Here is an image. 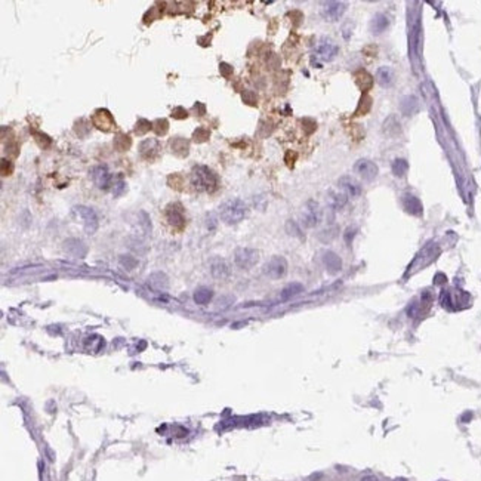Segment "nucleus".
Segmentation results:
<instances>
[{
  "instance_id": "nucleus-32",
  "label": "nucleus",
  "mask_w": 481,
  "mask_h": 481,
  "mask_svg": "<svg viewBox=\"0 0 481 481\" xmlns=\"http://www.w3.org/2000/svg\"><path fill=\"white\" fill-rule=\"evenodd\" d=\"M153 129H154V132L161 136V135H166L168 134V131H169V121L166 120V119H157V120L153 123Z\"/></svg>"
},
{
  "instance_id": "nucleus-16",
  "label": "nucleus",
  "mask_w": 481,
  "mask_h": 481,
  "mask_svg": "<svg viewBox=\"0 0 481 481\" xmlns=\"http://www.w3.org/2000/svg\"><path fill=\"white\" fill-rule=\"evenodd\" d=\"M403 206H404V209H406V212L410 215H414V216H421L422 212H424V207H422V203L421 200L413 196V194H404L403 196Z\"/></svg>"
},
{
  "instance_id": "nucleus-9",
  "label": "nucleus",
  "mask_w": 481,
  "mask_h": 481,
  "mask_svg": "<svg viewBox=\"0 0 481 481\" xmlns=\"http://www.w3.org/2000/svg\"><path fill=\"white\" fill-rule=\"evenodd\" d=\"M347 11V5L342 2H324L321 8V14L327 21H338Z\"/></svg>"
},
{
  "instance_id": "nucleus-39",
  "label": "nucleus",
  "mask_w": 481,
  "mask_h": 481,
  "mask_svg": "<svg viewBox=\"0 0 481 481\" xmlns=\"http://www.w3.org/2000/svg\"><path fill=\"white\" fill-rule=\"evenodd\" d=\"M219 71H221V74H222L224 77H229L234 70H233V67H231L229 64H227V62H221V64H219Z\"/></svg>"
},
{
  "instance_id": "nucleus-4",
  "label": "nucleus",
  "mask_w": 481,
  "mask_h": 481,
  "mask_svg": "<svg viewBox=\"0 0 481 481\" xmlns=\"http://www.w3.org/2000/svg\"><path fill=\"white\" fill-rule=\"evenodd\" d=\"M262 271L271 280H280L287 274V261L283 256H273L265 262Z\"/></svg>"
},
{
  "instance_id": "nucleus-31",
  "label": "nucleus",
  "mask_w": 481,
  "mask_h": 481,
  "mask_svg": "<svg viewBox=\"0 0 481 481\" xmlns=\"http://www.w3.org/2000/svg\"><path fill=\"white\" fill-rule=\"evenodd\" d=\"M150 129H153V123L145 120V119H139L136 121V126H135V134L142 136V135L147 134Z\"/></svg>"
},
{
  "instance_id": "nucleus-20",
  "label": "nucleus",
  "mask_w": 481,
  "mask_h": 481,
  "mask_svg": "<svg viewBox=\"0 0 481 481\" xmlns=\"http://www.w3.org/2000/svg\"><path fill=\"white\" fill-rule=\"evenodd\" d=\"M376 80L384 88L391 86L394 83V70L391 67H388V66L379 67L378 71H376Z\"/></svg>"
},
{
  "instance_id": "nucleus-7",
  "label": "nucleus",
  "mask_w": 481,
  "mask_h": 481,
  "mask_svg": "<svg viewBox=\"0 0 481 481\" xmlns=\"http://www.w3.org/2000/svg\"><path fill=\"white\" fill-rule=\"evenodd\" d=\"M166 219H168L169 225L172 228H175V229H178V231L184 229L185 224H187L185 215H184V211H182V206L178 204V203H171V204H168V207H166Z\"/></svg>"
},
{
  "instance_id": "nucleus-27",
  "label": "nucleus",
  "mask_w": 481,
  "mask_h": 481,
  "mask_svg": "<svg viewBox=\"0 0 481 481\" xmlns=\"http://www.w3.org/2000/svg\"><path fill=\"white\" fill-rule=\"evenodd\" d=\"M400 108L406 116H412L414 111L417 110V99L414 96H406L401 101Z\"/></svg>"
},
{
  "instance_id": "nucleus-42",
  "label": "nucleus",
  "mask_w": 481,
  "mask_h": 481,
  "mask_svg": "<svg viewBox=\"0 0 481 481\" xmlns=\"http://www.w3.org/2000/svg\"><path fill=\"white\" fill-rule=\"evenodd\" d=\"M209 216H211V221L207 219V228H209V229H214V228L216 227V221H215L214 215H209Z\"/></svg>"
},
{
  "instance_id": "nucleus-8",
  "label": "nucleus",
  "mask_w": 481,
  "mask_h": 481,
  "mask_svg": "<svg viewBox=\"0 0 481 481\" xmlns=\"http://www.w3.org/2000/svg\"><path fill=\"white\" fill-rule=\"evenodd\" d=\"M92 124L102 132H111L116 126V121L107 108H98L92 116Z\"/></svg>"
},
{
  "instance_id": "nucleus-41",
  "label": "nucleus",
  "mask_w": 481,
  "mask_h": 481,
  "mask_svg": "<svg viewBox=\"0 0 481 481\" xmlns=\"http://www.w3.org/2000/svg\"><path fill=\"white\" fill-rule=\"evenodd\" d=\"M11 172H12V164H11V161L3 159V160H2V175H11Z\"/></svg>"
},
{
  "instance_id": "nucleus-22",
  "label": "nucleus",
  "mask_w": 481,
  "mask_h": 481,
  "mask_svg": "<svg viewBox=\"0 0 481 481\" xmlns=\"http://www.w3.org/2000/svg\"><path fill=\"white\" fill-rule=\"evenodd\" d=\"M148 284L156 290H166L169 287V280H168L166 274L159 271V273H153L148 277Z\"/></svg>"
},
{
  "instance_id": "nucleus-13",
  "label": "nucleus",
  "mask_w": 481,
  "mask_h": 481,
  "mask_svg": "<svg viewBox=\"0 0 481 481\" xmlns=\"http://www.w3.org/2000/svg\"><path fill=\"white\" fill-rule=\"evenodd\" d=\"M209 269H211V274L212 277L216 280H225L229 277V265L227 264L225 259L222 258H214L211 262H209Z\"/></svg>"
},
{
  "instance_id": "nucleus-12",
  "label": "nucleus",
  "mask_w": 481,
  "mask_h": 481,
  "mask_svg": "<svg viewBox=\"0 0 481 481\" xmlns=\"http://www.w3.org/2000/svg\"><path fill=\"white\" fill-rule=\"evenodd\" d=\"M338 46L334 45L332 40H327V39H323V40L316 46L314 49V55L316 58H319L321 61H332L334 56L338 55Z\"/></svg>"
},
{
  "instance_id": "nucleus-11",
  "label": "nucleus",
  "mask_w": 481,
  "mask_h": 481,
  "mask_svg": "<svg viewBox=\"0 0 481 481\" xmlns=\"http://www.w3.org/2000/svg\"><path fill=\"white\" fill-rule=\"evenodd\" d=\"M92 176V181L96 187L99 190H108L111 185V174L108 171V168L106 164H99V166H95L91 172Z\"/></svg>"
},
{
  "instance_id": "nucleus-23",
  "label": "nucleus",
  "mask_w": 481,
  "mask_h": 481,
  "mask_svg": "<svg viewBox=\"0 0 481 481\" xmlns=\"http://www.w3.org/2000/svg\"><path fill=\"white\" fill-rule=\"evenodd\" d=\"M388 26H389V19H388L387 16L382 14H378L374 15L372 23H370V31L373 34H381V33H384L387 30Z\"/></svg>"
},
{
  "instance_id": "nucleus-6",
  "label": "nucleus",
  "mask_w": 481,
  "mask_h": 481,
  "mask_svg": "<svg viewBox=\"0 0 481 481\" xmlns=\"http://www.w3.org/2000/svg\"><path fill=\"white\" fill-rule=\"evenodd\" d=\"M301 219H302V224L304 227L307 228H314L321 219V209L319 206V203L314 200H308L307 204L304 206L302 209V214H301Z\"/></svg>"
},
{
  "instance_id": "nucleus-36",
  "label": "nucleus",
  "mask_w": 481,
  "mask_h": 481,
  "mask_svg": "<svg viewBox=\"0 0 481 481\" xmlns=\"http://www.w3.org/2000/svg\"><path fill=\"white\" fill-rule=\"evenodd\" d=\"M124 191H126V182H124V181H121L120 179V181L114 182V187H113V194H114V197H119Z\"/></svg>"
},
{
  "instance_id": "nucleus-10",
  "label": "nucleus",
  "mask_w": 481,
  "mask_h": 481,
  "mask_svg": "<svg viewBox=\"0 0 481 481\" xmlns=\"http://www.w3.org/2000/svg\"><path fill=\"white\" fill-rule=\"evenodd\" d=\"M354 172L364 181H373L374 178L378 176V166L374 164L373 161L360 159L354 164Z\"/></svg>"
},
{
  "instance_id": "nucleus-38",
  "label": "nucleus",
  "mask_w": 481,
  "mask_h": 481,
  "mask_svg": "<svg viewBox=\"0 0 481 481\" xmlns=\"http://www.w3.org/2000/svg\"><path fill=\"white\" fill-rule=\"evenodd\" d=\"M302 124H304V131H305L308 135L312 134V132L316 131V128H317V123L312 120V119H304V120H302Z\"/></svg>"
},
{
  "instance_id": "nucleus-37",
  "label": "nucleus",
  "mask_w": 481,
  "mask_h": 481,
  "mask_svg": "<svg viewBox=\"0 0 481 481\" xmlns=\"http://www.w3.org/2000/svg\"><path fill=\"white\" fill-rule=\"evenodd\" d=\"M286 229H287V233L290 234V236H296V237H302V234H301V229L299 227L295 224L294 221H289L287 224H286Z\"/></svg>"
},
{
  "instance_id": "nucleus-30",
  "label": "nucleus",
  "mask_w": 481,
  "mask_h": 481,
  "mask_svg": "<svg viewBox=\"0 0 481 481\" xmlns=\"http://www.w3.org/2000/svg\"><path fill=\"white\" fill-rule=\"evenodd\" d=\"M329 201L334 209H339L347 203V194L345 193H330Z\"/></svg>"
},
{
  "instance_id": "nucleus-18",
  "label": "nucleus",
  "mask_w": 481,
  "mask_h": 481,
  "mask_svg": "<svg viewBox=\"0 0 481 481\" xmlns=\"http://www.w3.org/2000/svg\"><path fill=\"white\" fill-rule=\"evenodd\" d=\"M64 249L67 250L68 254H71L73 256H77V258H85V255L88 252V247L86 244L79 239H68L64 241Z\"/></svg>"
},
{
  "instance_id": "nucleus-43",
  "label": "nucleus",
  "mask_w": 481,
  "mask_h": 481,
  "mask_svg": "<svg viewBox=\"0 0 481 481\" xmlns=\"http://www.w3.org/2000/svg\"><path fill=\"white\" fill-rule=\"evenodd\" d=\"M194 110H196V111L199 110V111H200V116H203V114H204V111H206L204 106H203V104H200V102H197V104L194 106Z\"/></svg>"
},
{
  "instance_id": "nucleus-15",
  "label": "nucleus",
  "mask_w": 481,
  "mask_h": 481,
  "mask_svg": "<svg viewBox=\"0 0 481 481\" xmlns=\"http://www.w3.org/2000/svg\"><path fill=\"white\" fill-rule=\"evenodd\" d=\"M338 185L341 190H344V193L351 196V197H357L361 194V185L351 176H342L338 181Z\"/></svg>"
},
{
  "instance_id": "nucleus-44",
  "label": "nucleus",
  "mask_w": 481,
  "mask_h": 481,
  "mask_svg": "<svg viewBox=\"0 0 481 481\" xmlns=\"http://www.w3.org/2000/svg\"><path fill=\"white\" fill-rule=\"evenodd\" d=\"M444 281H446V276H444V274H437V276H435V283H437V284H441V283H444Z\"/></svg>"
},
{
  "instance_id": "nucleus-21",
  "label": "nucleus",
  "mask_w": 481,
  "mask_h": 481,
  "mask_svg": "<svg viewBox=\"0 0 481 481\" xmlns=\"http://www.w3.org/2000/svg\"><path fill=\"white\" fill-rule=\"evenodd\" d=\"M354 77H355V83H357V86L360 88L361 92H367V91L372 89V86H373V79H372V76H370L366 70H359Z\"/></svg>"
},
{
  "instance_id": "nucleus-24",
  "label": "nucleus",
  "mask_w": 481,
  "mask_h": 481,
  "mask_svg": "<svg viewBox=\"0 0 481 481\" xmlns=\"http://www.w3.org/2000/svg\"><path fill=\"white\" fill-rule=\"evenodd\" d=\"M214 298V290L209 287H199L194 292V302L197 305H207Z\"/></svg>"
},
{
  "instance_id": "nucleus-17",
  "label": "nucleus",
  "mask_w": 481,
  "mask_h": 481,
  "mask_svg": "<svg viewBox=\"0 0 481 481\" xmlns=\"http://www.w3.org/2000/svg\"><path fill=\"white\" fill-rule=\"evenodd\" d=\"M323 262H324L326 269H327L330 274H338V273L342 269V261H341V258L334 254V252H330V250L324 252V255H323Z\"/></svg>"
},
{
  "instance_id": "nucleus-35",
  "label": "nucleus",
  "mask_w": 481,
  "mask_h": 481,
  "mask_svg": "<svg viewBox=\"0 0 481 481\" xmlns=\"http://www.w3.org/2000/svg\"><path fill=\"white\" fill-rule=\"evenodd\" d=\"M172 117L176 120H184L188 117V111L182 107H175L172 110Z\"/></svg>"
},
{
  "instance_id": "nucleus-34",
  "label": "nucleus",
  "mask_w": 481,
  "mask_h": 481,
  "mask_svg": "<svg viewBox=\"0 0 481 481\" xmlns=\"http://www.w3.org/2000/svg\"><path fill=\"white\" fill-rule=\"evenodd\" d=\"M209 136H211V132H209V129H206V128H197L196 131H194V134H193V139L196 141V142H204V141H207L209 139Z\"/></svg>"
},
{
  "instance_id": "nucleus-14",
  "label": "nucleus",
  "mask_w": 481,
  "mask_h": 481,
  "mask_svg": "<svg viewBox=\"0 0 481 481\" xmlns=\"http://www.w3.org/2000/svg\"><path fill=\"white\" fill-rule=\"evenodd\" d=\"M160 150V142L156 138H147L139 144V154L144 160H153L157 157Z\"/></svg>"
},
{
  "instance_id": "nucleus-25",
  "label": "nucleus",
  "mask_w": 481,
  "mask_h": 481,
  "mask_svg": "<svg viewBox=\"0 0 481 481\" xmlns=\"http://www.w3.org/2000/svg\"><path fill=\"white\" fill-rule=\"evenodd\" d=\"M301 292H304V286H302L301 283H290V284H287V286L281 290L280 299L281 301H287V299L294 298L296 295H299Z\"/></svg>"
},
{
  "instance_id": "nucleus-40",
  "label": "nucleus",
  "mask_w": 481,
  "mask_h": 481,
  "mask_svg": "<svg viewBox=\"0 0 481 481\" xmlns=\"http://www.w3.org/2000/svg\"><path fill=\"white\" fill-rule=\"evenodd\" d=\"M34 136H36V141H37L39 147L45 148V144H43V141H46V142H49V144H51V138H49L48 135L40 134V132H36V134H34Z\"/></svg>"
},
{
  "instance_id": "nucleus-33",
  "label": "nucleus",
  "mask_w": 481,
  "mask_h": 481,
  "mask_svg": "<svg viewBox=\"0 0 481 481\" xmlns=\"http://www.w3.org/2000/svg\"><path fill=\"white\" fill-rule=\"evenodd\" d=\"M120 265L123 268H126L128 271H132L138 265V259H135L134 256H131V255H121Z\"/></svg>"
},
{
  "instance_id": "nucleus-2",
  "label": "nucleus",
  "mask_w": 481,
  "mask_h": 481,
  "mask_svg": "<svg viewBox=\"0 0 481 481\" xmlns=\"http://www.w3.org/2000/svg\"><path fill=\"white\" fill-rule=\"evenodd\" d=\"M247 216V204L240 199H229L219 206V218L227 225H236Z\"/></svg>"
},
{
  "instance_id": "nucleus-28",
  "label": "nucleus",
  "mask_w": 481,
  "mask_h": 481,
  "mask_svg": "<svg viewBox=\"0 0 481 481\" xmlns=\"http://www.w3.org/2000/svg\"><path fill=\"white\" fill-rule=\"evenodd\" d=\"M391 171H392V174L395 175L397 178H401V176H404V175L407 174V171H409V163L404 160V159H395V160L392 161Z\"/></svg>"
},
{
  "instance_id": "nucleus-1",
  "label": "nucleus",
  "mask_w": 481,
  "mask_h": 481,
  "mask_svg": "<svg viewBox=\"0 0 481 481\" xmlns=\"http://www.w3.org/2000/svg\"><path fill=\"white\" fill-rule=\"evenodd\" d=\"M190 179H191V185L196 191H200V193H209L212 194L215 193L218 187H219V178L218 175L215 174L214 171L207 166H203V164H197L191 169V175H190Z\"/></svg>"
},
{
  "instance_id": "nucleus-45",
  "label": "nucleus",
  "mask_w": 481,
  "mask_h": 481,
  "mask_svg": "<svg viewBox=\"0 0 481 481\" xmlns=\"http://www.w3.org/2000/svg\"><path fill=\"white\" fill-rule=\"evenodd\" d=\"M361 481H379L374 475H366V477H363Z\"/></svg>"
},
{
  "instance_id": "nucleus-26",
  "label": "nucleus",
  "mask_w": 481,
  "mask_h": 481,
  "mask_svg": "<svg viewBox=\"0 0 481 481\" xmlns=\"http://www.w3.org/2000/svg\"><path fill=\"white\" fill-rule=\"evenodd\" d=\"M113 145H114V148L117 151H128L131 148V145H132V139H131L129 135L119 134L116 135V138L113 141Z\"/></svg>"
},
{
  "instance_id": "nucleus-19",
  "label": "nucleus",
  "mask_w": 481,
  "mask_h": 481,
  "mask_svg": "<svg viewBox=\"0 0 481 481\" xmlns=\"http://www.w3.org/2000/svg\"><path fill=\"white\" fill-rule=\"evenodd\" d=\"M169 147H171V151L174 153L176 157H187L188 153H190V142H188V139L181 138V136L174 138L169 142Z\"/></svg>"
},
{
  "instance_id": "nucleus-5",
  "label": "nucleus",
  "mask_w": 481,
  "mask_h": 481,
  "mask_svg": "<svg viewBox=\"0 0 481 481\" xmlns=\"http://www.w3.org/2000/svg\"><path fill=\"white\" fill-rule=\"evenodd\" d=\"M259 261V252L252 247H239L234 252V264L241 269H250Z\"/></svg>"
},
{
  "instance_id": "nucleus-3",
  "label": "nucleus",
  "mask_w": 481,
  "mask_h": 481,
  "mask_svg": "<svg viewBox=\"0 0 481 481\" xmlns=\"http://www.w3.org/2000/svg\"><path fill=\"white\" fill-rule=\"evenodd\" d=\"M71 212L76 216L77 221H80L81 225H83L85 231H86L88 234H94L95 231L98 229V225H99L98 215H96V212H95L92 207H88V206H74Z\"/></svg>"
},
{
  "instance_id": "nucleus-29",
  "label": "nucleus",
  "mask_w": 481,
  "mask_h": 481,
  "mask_svg": "<svg viewBox=\"0 0 481 481\" xmlns=\"http://www.w3.org/2000/svg\"><path fill=\"white\" fill-rule=\"evenodd\" d=\"M370 108H372V98L369 96V95H363L360 98V102H359V107H357V111H355V116H364V114H367L369 111H370Z\"/></svg>"
}]
</instances>
